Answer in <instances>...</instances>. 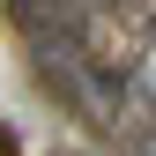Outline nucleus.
I'll return each instance as SVG.
<instances>
[{"instance_id": "nucleus-1", "label": "nucleus", "mask_w": 156, "mask_h": 156, "mask_svg": "<svg viewBox=\"0 0 156 156\" xmlns=\"http://www.w3.org/2000/svg\"><path fill=\"white\" fill-rule=\"evenodd\" d=\"M8 15L23 23V37H30V45H45V37H82L89 0H8Z\"/></svg>"}]
</instances>
